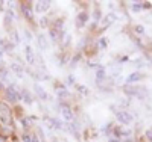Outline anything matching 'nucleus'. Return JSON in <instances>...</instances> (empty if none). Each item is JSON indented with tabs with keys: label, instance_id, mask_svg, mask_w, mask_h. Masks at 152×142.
Wrapping results in <instances>:
<instances>
[{
	"label": "nucleus",
	"instance_id": "1",
	"mask_svg": "<svg viewBox=\"0 0 152 142\" xmlns=\"http://www.w3.org/2000/svg\"><path fill=\"white\" fill-rule=\"evenodd\" d=\"M6 100L9 103H17L20 100V94H18V91H15L14 86H9L8 88V91H6Z\"/></svg>",
	"mask_w": 152,
	"mask_h": 142
},
{
	"label": "nucleus",
	"instance_id": "2",
	"mask_svg": "<svg viewBox=\"0 0 152 142\" xmlns=\"http://www.w3.org/2000/svg\"><path fill=\"white\" fill-rule=\"evenodd\" d=\"M116 117H117V120H119L122 124H131V121H132V115H129L128 112H123V110L117 112Z\"/></svg>",
	"mask_w": 152,
	"mask_h": 142
},
{
	"label": "nucleus",
	"instance_id": "3",
	"mask_svg": "<svg viewBox=\"0 0 152 142\" xmlns=\"http://www.w3.org/2000/svg\"><path fill=\"white\" fill-rule=\"evenodd\" d=\"M61 115H62V118L64 120H67V121H72L73 120V112H72V109L69 107V106H61Z\"/></svg>",
	"mask_w": 152,
	"mask_h": 142
},
{
	"label": "nucleus",
	"instance_id": "4",
	"mask_svg": "<svg viewBox=\"0 0 152 142\" xmlns=\"http://www.w3.org/2000/svg\"><path fill=\"white\" fill-rule=\"evenodd\" d=\"M21 11H23L24 17H26L28 20H32V18H34V12H32V6H31V3H23Z\"/></svg>",
	"mask_w": 152,
	"mask_h": 142
},
{
	"label": "nucleus",
	"instance_id": "5",
	"mask_svg": "<svg viewBox=\"0 0 152 142\" xmlns=\"http://www.w3.org/2000/svg\"><path fill=\"white\" fill-rule=\"evenodd\" d=\"M24 53H26V59L29 63H34L35 62V56H34V50L31 45H26V48H24Z\"/></svg>",
	"mask_w": 152,
	"mask_h": 142
},
{
	"label": "nucleus",
	"instance_id": "6",
	"mask_svg": "<svg viewBox=\"0 0 152 142\" xmlns=\"http://www.w3.org/2000/svg\"><path fill=\"white\" fill-rule=\"evenodd\" d=\"M87 20H88L87 12H81V14L78 15V20H76V26H78V27H82V26L87 23Z\"/></svg>",
	"mask_w": 152,
	"mask_h": 142
},
{
	"label": "nucleus",
	"instance_id": "7",
	"mask_svg": "<svg viewBox=\"0 0 152 142\" xmlns=\"http://www.w3.org/2000/svg\"><path fill=\"white\" fill-rule=\"evenodd\" d=\"M142 77H143V76H142V73L135 71V73H132V74H129V76H128L126 82H128V83H134V82H137V80H140Z\"/></svg>",
	"mask_w": 152,
	"mask_h": 142
},
{
	"label": "nucleus",
	"instance_id": "8",
	"mask_svg": "<svg viewBox=\"0 0 152 142\" xmlns=\"http://www.w3.org/2000/svg\"><path fill=\"white\" fill-rule=\"evenodd\" d=\"M49 6H50V2H38L35 9H37V12H44L49 9Z\"/></svg>",
	"mask_w": 152,
	"mask_h": 142
},
{
	"label": "nucleus",
	"instance_id": "9",
	"mask_svg": "<svg viewBox=\"0 0 152 142\" xmlns=\"http://www.w3.org/2000/svg\"><path fill=\"white\" fill-rule=\"evenodd\" d=\"M96 79H97V82L105 80V68H104V67H99V68H97V71H96Z\"/></svg>",
	"mask_w": 152,
	"mask_h": 142
},
{
	"label": "nucleus",
	"instance_id": "10",
	"mask_svg": "<svg viewBox=\"0 0 152 142\" xmlns=\"http://www.w3.org/2000/svg\"><path fill=\"white\" fill-rule=\"evenodd\" d=\"M37 40H38V45H40L43 50L47 48V41H46V36H44V35H38Z\"/></svg>",
	"mask_w": 152,
	"mask_h": 142
},
{
	"label": "nucleus",
	"instance_id": "11",
	"mask_svg": "<svg viewBox=\"0 0 152 142\" xmlns=\"http://www.w3.org/2000/svg\"><path fill=\"white\" fill-rule=\"evenodd\" d=\"M35 91H37V94L40 95V98L41 100H47V94L44 92V89L40 86V85H35Z\"/></svg>",
	"mask_w": 152,
	"mask_h": 142
},
{
	"label": "nucleus",
	"instance_id": "12",
	"mask_svg": "<svg viewBox=\"0 0 152 142\" xmlns=\"http://www.w3.org/2000/svg\"><path fill=\"white\" fill-rule=\"evenodd\" d=\"M114 20H116V15H113V14H108L105 18H104V21H102V26H104V27H107V26L108 24H111Z\"/></svg>",
	"mask_w": 152,
	"mask_h": 142
},
{
	"label": "nucleus",
	"instance_id": "13",
	"mask_svg": "<svg viewBox=\"0 0 152 142\" xmlns=\"http://www.w3.org/2000/svg\"><path fill=\"white\" fill-rule=\"evenodd\" d=\"M58 95L59 97H69V91H67V89L64 88V86H61V88H58Z\"/></svg>",
	"mask_w": 152,
	"mask_h": 142
},
{
	"label": "nucleus",
	"instance_id": "14",
	"mask_svg": "<svg viewBox=\"0 0 152 142\" xmlns=\"http://www.w3.org/2000/svg\"><path fill=\"white\" fill-rule=\"evenodd\" d=\"M58 32H59L58 29H52V30H50V36H52L53 41H58L59 40V33Z\"/></svg>",
	"mask_w": 152,
	"mask_h": 142
},
{
	"label": "nucleus",
	"instance_id": "15",
	"mask_svg": "<svg viewBox=\"0 0 152 142\" xmlns=\"http://www.w3.org/2000/svg\"><path fill=\"white\" fill-rule=\"evenodd\" d=\"M21 97L26 100V103H32V98H31V95H29L26 91H21Z\"/></svg>",
	"mask_w": 152,
	"mask_h": 142
},
{
	"label": "nucleus",
	"instance_id": "16",
	"mask_svg": "<svg viewBox=\"0 0 152 142\" xmlns=\"http://www.w3.org/2000/svg\"><path fill=\"white\" fill-rule=\"evenodd\" d=\"M135 32H137L138 35H142V33L145 32V27H143V26H140V24H138V26H135Z\"/></svg>",
	"mask_w": 152,
	"mask_h": 142
},
{
	"label": "nucleus",
	"instance_id": "17",
	"mask_svg": "<svg viewBox=\"0 0 152 142\" xmlns=\"http://www.w3.org/2000/svg\"><path fill=\"white\" fill-rule=\"evenodd\" d=\"M99 45H100V48L107 47V40H105V38H100V40H99Z\"/></svg>",
	"mask_w": 152,
	"mask_h": 142
},
{
	"label": "nucleus",
	"instance_id": "18",
	"mask_svg": "<svg viewBox=\"0 0 152 142\" xmlns=\"http://www.w3.org/2000/svg\"><path fill=\"white\" fill-rule=\"evenodd\" d=\"M78 89H79V92H81V94H85V95L88 94V89L84 88V86H81V85H78Z\"/></svg>",
	"mask_w": 152,
	"mask_h": 142
},
{
	"label": "nucleus",
	"instance_id": "19",
	"mask_svg": "<svg viewBox=\"0 0 152 142\" xmlns=\"http://www.w3.org/2000/svg\"><path fill=\"white\" fill-rule=\"evenodd\" d=\"M23 142H34V138L29 136V135H24L23 136Z\"/></svg>",
	"mask_w": 152,
	"mask_h": 142
},
{
	"label": "nucleus",
	"instance_id": "20",
	"mask_svg": "<svg viewBox=\"0 0 152 142\" xmlns=\"http://www.w3.org/2000/svg\"><path fill=\"white\" fill-rule=\"evenodd\" d=\"M140 9H142V5H140V3H134V5H132V11H134V12L140 11Z\"/></svg>",
	"mask_w": 152,
	"mask_h": 142
},
{
	"label": "nucleus",
	"instance_id": "21",
	"mask_svg": "<svg viewBox=\"0 0 152 142\" xmlns=\"http://www.w3.org/2000/svg\"><path fill=\"white\" fill-rule=\"evenodd\" d=\"M146 138H148L149 141H152V127L149 128V130H146Z\"/></svg>",
	"mask_w": 152,
	"mask_h": 142
},
{
	"label": "nucleus",
	"instance_id": "22",
	"mask_svg": "<svg viewBox=\"0 0 152 142\" xmlns=\"http://www.w3.org/2000/svg\"><path fill=\"white\" fill-rule=\"evenodd\" d=\"M40 24L43 26V27H46V26H47V20H46V18H41V21H40Z\"/></svg>",
	"mask_w": 152,
	"mask_h": 142
},
{
	"label": "nucleus",
	"instance_id": "23",
	"mask_svg": "<svg viewBox=\"0 0 152 142\" xmlns=\"http://www.w3.org/2000/svg\"><path fill=\"white\" fill-rule=\"evenodd\" d=\"M12 68H14V70H15L17 73H20V74H21V68H20L18 65H12Z\"/></svg>",
	"mask_w": 152,
	"mask_h": 142
},
{
	"label": "nucleus",
	"instance_id": "24",
	"mask_svg": "<svg viewBox=\"0 0 152 142\" xmlns=\"http://www.w3.org/2000/svg\"><path fill=\"white\" fill-rule=\"evenodd\" d=\"M34 142H40V141H38V138H35V136H34Z\"/></svg>",
	"mask_w": 152,
	"mask_h": 142
},
{
	"label": "nucleus",
	"instance_id": "25",
	"mask_svg": "<svg viewBox=\"0 0 152 142\" xmlns=\"http://www.w3.org/2000/svg\"><path fill=\"white\" fill-rule=\"evenodd\" d=\"M0 142H5V141H3V138H0Z\"/></svg>",
	"mask_w": 152,
	"mask_h": 142
}]
</instances>
